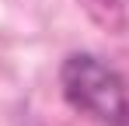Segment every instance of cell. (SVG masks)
<instances>
[{
  "instance_id": "6da1fadb",
  "label": "cell",
  "mask_w": 129,
  "mask_h": 126,
  "mask_svg": "<svg viewBox=\"0 0 129 126\" xmlns=\"http://www.w3.org/2000/svg\"><path fill=\"white\" fill-rule=\"evenodd\" d=\"M63 95L73 109H80L84 116L98 119L105 126H126L129 123V91L122 77L101 63L91 53H73L66 56L59 70Z\"/></svg>"
},
{
  "instance_id": "7a4b0ae2",
  "label": "cell",
  "mask_w": 129,
  "mask_h": 126,
  "mask_svg": "<svg viewBox=\"0 0 129 126\" xmlns=\"http://www.w3.org/2000/svg\"><path fill=\"white\" fill-rule=\"evenodd\" d=\"M87 11V18L94 25H101L105 32L126 35L129 32V0H77Z\"/></svg>"
}]
</instances>
